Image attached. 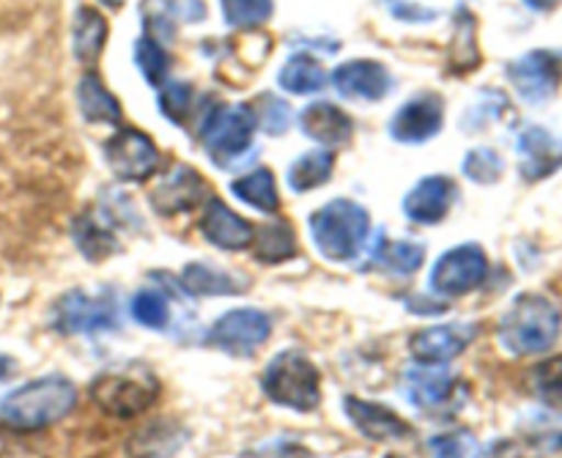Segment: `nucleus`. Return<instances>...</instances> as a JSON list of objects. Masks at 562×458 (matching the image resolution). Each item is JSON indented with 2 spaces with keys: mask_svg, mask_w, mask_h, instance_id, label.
I'll return each instance as SVG.
<instances>
[{
  "mask_svg": "<svg viewBox=\"0 0 562 458\" xmlns=\"http://www.w3.org/2000/svg\"><path fill=\"white\" fill-rule=\"evenodd\" d=\"M453 47H450V69L453 71H472L481 64V49H477L475 16L470 9L461 5L453 20Z\"/></svg>",
  "mask_w": 562,
  "mask_h": 458,
  "instance_id": "obj_32",
  "label": "nucleus"
},
{
  "mask_svg": "<svg viewBox=\"0 0 562 458\" xmlns=\"http://www.w3.org/2000/svg\"><path fill=\"white\" fill-rule=\"evenodd\" d=\"M525 3L530 5L532 11H552V9H558L560 0H525Z\"/></svg>",
  "mask_w": 562,
  "mask_h": 458,
  "instance_id": "obj_46",
  "label": "nucleus"
},
{
  "mask_svg": "<svg viewBox=\"0 0 562 458\" xmlns=\"http://www.w3.org/2000/svg\"><path fill=\"white\" fill-rule=\"evenodd\" d=\"M245 458H311V450L291 439H272V443L250 450Z\"/></svg>",
  "mask_w": 562,
  "mask_h": 458,
  "instance_id": "obj_42",
  "label": "nucleus"
},
{
  "mask_svg": "<svg viewBox=\"0 0 562 458\" xmlns=\"http://www.w3.org/2000/svg\"><path fill=\"white\" fill-rule=\"evenodd\" d=\"M445 124V102L439 93L423 91L417 97L406 99L390 119L387 132L393 141L406 146H420L442 132Z\"/></svg>",
  "mask_w": 562,
  "mask_h": 458,
  "instance_id": "obj_13",
  "label": "nucleus"
},
{
  "mask_svg": "<svg viewBox=\"0 0 562 458\" xmlns=\"http://www.w3.org/2000/svg\"><path fill=\"white\" fill-rule=\"evenodd\" d=\"M461 170H464V176H470L472 181H477V185H494V181L503 176L505 163L494 148L481 146L472 148V152L467 154Z\"/></svg>",
  "mask_w": 562,
  "mask_h": 458,
  "instance_id": "obj_39",
  "label": "nucleus"
},
{
  "mask_svg": "<svg viewBox=\"0 0 562 458\" xmlns=\"http://www.w3.org/2000/svg\"><path fill=\"white\" fill-rule=\"evenodd\" d=\"M91 399L104 415L132 421V417L146 415L157 404L159 382L146 366L130 362V366L99 373L91 384Z\"/></svg>",
  "mask_w": 562,
  "mask_h": 458,
  "instance_id": "obj_4",
  "label": "nucleus"
},
{
  "mask_svg": "<svg viewBox=\"0 0 562 458\" xmlns=\"http://www.w3.org/2000/svg\"><path fill=\"white\" fill-rule=\"evenodd\" d=\"M488 278V258L486 250L475 242L450 247L448 253L437 258L431 269V291L439 297H464L470 291L481 289L483 280Z\"/></svg>",
  "mask_w": 562,
  "mask_h": 458,
  "instance_id": "obj_10",
  "label": "nucleus"
},
{
  "mask_svg": "<svg viewBox=\"0 0 562 458\" xmlns=\"http://www.w3.org/2000/svg\"><path fill=\"white\" fill-rule=\"evenodd\" d=\"M459 201V185L450 176H426L404 198V214L417 225H439Z\"/></svg>",
  "mask_w": 562,
  "mask_h": 458,
  "instance_id": "obj_16",
  "label": "nucleus"
},
{
  "mask_svg": "<svg viewBox=\"0 0 562 458\" xmlns=\"http://www.w3.org/2000/svg\"><path fill=\"white\" fill-rule=\"evenodd\" d=\"M108 44V20L93 5H80L71 22V53L82 66H93Z\"/></svg>",
  "mask_w": 562,
  "mask_h": 458,
  "instance_id": "obj_24",
  "label": "nucleus"
},
{
  "mask_svg": "<svg viewBox=\"0 0 562 458\" xmlns=\"http://www.w3.org/2000/svg\"><path fill=\"white\" fill-rule=\"evenodd\" d=\"M132 319L146 329H165L170 322L168 297L157 289H143L132 297Z\"/></svg>",
  "mask_w": 562,
  "mask_h": 458,
  "instance_id": "obj_36",
  "label": "nucleus"
},
{
  "mask_svg": "<svg viewBox=\"0 0 562 458\" xmlns=\"http://www.w3.org/2000/svg\"><path fill=\"white\" fill-rule=\"evenodd\" d=\"M99 3H104L108 9H119V5H124V0H99Z\"/></svg>",
  "mask_w": 562,
  "mask_h": 458,
  "instance_id": "obj_47",
  "label": "nucleus"
},
{
  "mask_svg": "<svg viewBox=\"0 0 562 458\" xmlns=\"http://www.w3.org/2000/svg\"><path fill=\"white\" fill-rule=\"evenodd\" d=\"M401 393L417 412L431 417H450L464 406L467 388L445 366L409 368L401 379Z\"/></svg>",
  "mask_w": 562,
  "mask_h": 458,
  "instance_id": "obj_7",
  "label": "nucleus"
},
{
  "mask_svg": "<svg viewBox=\"0 0 562 458\" xmlns=\"http://www.w3.org/2000/svg\"><path fill=\"white\" fill-rule=\"evenodd\" d=\"M333 86L340 97L360 102H382L393 88V75L384 64L371 58H355L333 71Z\"/></svg>",
  "mask_w": 562,
  "mask_h": 458,
  "instance_id": "obj_19",
  "label": "nucleus"
},
{
  "mask_svg": "<svg viewBox=\"0 0 562 458\" xmlns=\"http://www.w3.org/2000/svg\"><path fill=\"white\" fill-rule=\"evenodd\" d=\"M368 261L379 264V267H384L393 275H415L423 267V261H426V247L420 242L379 239Z\"/></svg>",
  "mask_w": 562,
  "mask_h": 458,
  "instance_id": "obj_30",
  "label": "nucleus"
},
{
  "mask_svg": "<svg viewBox=\"0 0 562 458\" xmlns=\"http://www.w3.org/2000/svg\"><path fill=\"white\" fill-rule=\"evenodd\" d=\"M335 170V154L329 148H316V152H305L289 165V174H285V181H289L291 190L296 196L302 192H313L318 187L327 185L333 179Z\"/></svg>",
  "mask_w": 562,
  "mask_h": 458,
  "instance_id": "obj_28",
  "label": "nucleus"
},
{
  "mask_svg": "<svg viewBox=\"0 0 562 458\" xmlns=\"http://www.w3.org/2000/svg\"><path fill=\"white\" fill-rule=\"evenodd\" d=\"M198 228H201L203 239L209 245L220 247L225 253L247 250L252 245V236H256V228L241 214H236L228 203L220 201L217 196L206 198V206H203Z\"/></svg>",
  "mask_w": 562,
  "mask_h": 458,
  "instance_id": "obj_18",
  "label": "nucleus"
},
{
  "mask_svg": "<svg viewBox=\"0 0 562 458\" xmlns=\"http://www.w3.org/2000/svg\"><path fill=\"white\" fill-rule=\"evenodd\" d=\"M307 231L316 250L327 261H355L366 250L368 236H371V214L351 198H333L311 214Z\"/></svg>",
  "mask_w": 562,
  "mask_h": 458,
  "instance_id": "obj_2",
  "label": "nucleus"
},
{
  "mask_svg": "<svg viewBox=\"0 0 562 458\" xmlns=\"http://www.w3.org/2000/svg\"><path fill=\"white\" fill-rule=\"evenodd\" d=\"M181 286L192 297H234L241 294V280L225 269H214L209 264H187L181 272Z\"/></svg>",
  "mask_w": 562,
  "mask_h": 458,
  "instance_id": "obj_29",
  "label": "nucleus"
},
{
  "mask_svg": "<svg viewBox=\"0 0 562 458\" xmlns=\"http://www.w3.org/2000/svg\"><path fill=\"white\" fill-rule=\"evenodd\" d=\"M256 132L258 121L252 104H217L203 115L198 141L217 168H228L250 152Z\"/></svg>",
  "mask_w": 562,
  "mask_h": 458,
  "instance_id": "obj_6",
  "label": "nucleus"
},
{
  "mask_svg": "<svg viewBox=\"0 0 562 458\" xmlns=\"http://www.w3.org/2000/svg\"><path fill=\"white\" fill-rule=\"evenodd\" d=\"M159 110L165 119L176 126H184L192 115V102H195V88L184 80H170L159 86Z\"/></svg>",
  "mask_w": 562,
  "mask_h": 458,
  "instance_id": "obj_35",
  "label": "nucleus"
},
{
  "mask_svg": "<svg viewBox=\"0 0 562 458\" xmlns=\"http://www.w3.org/2000/svg\"><path fill=\"white\" fill-rule=\"evenodd\" d=\"M481 458H521V454L514 443L503 439V443H494Z\"/></svg>",
  "mask_w": 562,
  "mask_h": 458,
  "instance_id": "obj_45",
  "label": "nucleus"
},
{
  "mask_svg": "<svg viewBox=\"0 0 562 458\" xmlns=\"http://www.w3.org/2000/svg\"><path fill=\"white\" fill-rule=\"evenodd\" d=\"M272 335V319L256 308L228 311L209 329V344L234 357H252Z\"/></svg>",
  "mask_w": 562,
  "mask_h": 458,
  "instance_id": "obj_12",
  "label": "nucleus"
},
{
  "mask_svg": "<svg viewBox=\"0 0 562 458\" xmlns=\"http://www.w3.org/2000/svg\"><path fill=\"white\" fill-rule=\"evenodd\" d=\"M75 242L77 250L88 258V261H102L119 250V239H115V228L102 217V214H82L75 220Z\"/></svg>",
  "mask_w": 562,
  "mask_h": 458,
  "instance_id": "obj_27",
  "label": "nucleus"
},
{
  "mask_svg": "<svg viewBox=\"0 0 562 458\" xmlns=\"http://www.w3.org/2000/svg\"><path fill=\"white\" fill-rule=\"evenodd\" d=\"M53 324L64 335L108 333L119 324V308L113 294H88L82 289H71L55 302Z\"/></svg>",
  "mask_w": 562,
  "mask_h": 458,
  "instance_id": "obj_9",
  "label": "nucleus"
},
{
  "mask_svg": "<svg viewBox=\"0 0 562 458\" xmlns=\"http://www.w3.org/2000/svg\"><path fill=\"white\" fill-rule=\"evenodd\" d=\"M530 384L532 393L543 404L562 406V357H552V360H543L541 366L532 368Z\"/></svg>",
  "mask_w": 562,
  "mask_h": 458,
  "instance_id": "obj_38",
  "label": "nucleus"
},
{
  "mask_svg": "<svg viewBox=\"0 0 562 458\" xmlns=\"http://www.w3.org/2000/svg\"><path fill=\"white\" fill-rule=\"evenodd\" d=\"M261 388L272 404L294 412H313L322 404V373L307 355L285 349L263 368Z\"/></svg>",
  "mask_w": 562,
  "mask_h": 458,
  "instance_id": "obj_5",
  "label": "nucleus"
},
{
  "mask_svg": "<svg viewBox=\"0 0 562 458\" xmlns=\"http://www.w3.org/2000/svg\"><path fill=\"white\" fill-rule=\"evenodd\" d=\"M344 412L351 426L366 439H373V443H401V439H409L415 434L398 412H393L384 404H376V401L346 395Z\"/></svg>",
  "mask_w": 562,
  "mask_h": 458,
  "instance_id": "obj_17",
  "label": "nucleus"
},
{
  "mask_svg": "<svg viewBox=\"0 0 562 458\" xmlns=\"http://www.w3.org/2000/svg\"><path fill=\"white\" fill-rule=\"evenodd\" d=\"M508 80L521 102L543 104L558 93L562 82V53L558 49H530L508 64Z\"/></svg>",
  "mask_w": 562,
  "mask_h": 458,
  "instance_id": "obj_11",
  "label": "nucleus"
},
{
  "mask_svg": "<svg viewBox=\"0 0 562 458\" xmlns=\"http://www.w3.org/2000/svg\"><path fill=\"white\" fill-rule=\"evenodd\" d=\"M395 16L398 20H406V22H428V20H437L439 11L434 9H423L420 3H404V5H395Z\"/></svg>",
  "mask_w": 562,
  "mask_h": 458,
  "instance_id": "obj_44",
  "label": "nucleus"
},
{
  "mask_svg": "<svg viewBox=\"0 0 562 458\" xmlns=\"http://www.w3.org/2000/svg\"><path fill=\"white\" fill-rule=\"evenodd\" d=\"M519 454L521 458H562V426L532 434L530 443L519 448Z\"/></svg>",
  "mask_w": 562,
  "mask_h": 458,
  "instance_id": "obj_41",
  "label": "nucleus"
},
{
  "mask_svg": "<svg viewBox=\"0 0 562 458\" xmlns=\"http://www.w3.org/2000/svg\"><path fill=\"white\" fill-rule=\"evenodd\" d=\"M302 135L316 141L322 148H335L349 143L355 132V121L344 108L333 102H313L300 115Z\"/></svg>",
  "mask_w": 562,
  "mask_h": 458,
  "instance_id": "obj_21",
  "label": "nucleus"
},
{
  "mask_svg": "<svg viewBox=\"0 0 562 458\" xmlns=\"http://www.w3.org/2000/svg\"><path fill=\"white\" fill-rule=\"evenodd\" d=\"M165 9L170 16H181V20H203L206 16V5L203 0H165Z\"/></svg>",
  "mask_w": 562,
  "mask_h": 458,
  "instance_id": "obj_43",
  "label": "nucleus"
},
{
  "mask_svg": "<svg viewBox=\"0 0 562 458\" xmlns=\"http://www.w3.org/2000/svg\"><path fill=\"white\" fill-rule=\"evenodd\" d=\"M77 406V388L66 377H42L20 384L0 399V421L5 428L20 434L44 432Z\"/></svg>",
  "mask_w": 562,
  "mask_h": 458,
  "instance_id": "obj_1",
  "label": "nucleus"
},
{
  "mask_svg": "<svg viewBox=\"0 0 562 458\" xmlns=\"http://www.w3.org/2000/svg\"><path fill=\"white\" fill-rule=\"evenodd\" d=\"M190 439L181 423L176 421H154L148 426L137 428L130 439H126V456L130 458H173L184 448Z\"/></svg>",
  "mask_w": 562,
  "mask_h": 458,
  "instance_id": "obj_22",
  "label": "nucleus"
},
{
  "mask_svg": "<svg viewBox=\"0 0 562 458\" xmlns=\"http://www.w3.org/2000/svg\"><path fill=\"white\" fill-rule=\"evenodd\" d=\"M475 338L477 327L470 322L439 324V327L417 329L409 338V351L420 366H445L459 357Z\"/></svg>",
  "mask_w": 562,
  "mask_h": 458,
  "instance_id": "obj_15",
  "label": "nucleus"
},
{
  "mask_svg": "<svg viewBox=\"0 0 562 458\" xmlns=\"http://www.w3.org/2000/svg\"><path fill=\"white\" fill-rule=\"evenodd\" d=\"M231 192L236 201L245 206L256 209L261 214H278L280 212V190L278 179L269 168H252L250 174H241L231 181Z\"/></svg>",
  "mask_w": 562,
  "mask_h": 458,
  "instance_id": "obj_25",
  "label": "nucleus"
},
{
  "mask_svg": "<svg viewBox=\"0 0 562 458\" xmlns=\"http://www.w3.org/2000/svg\"><path fill=\"white\" fill-rule=\"evenodd\" d=\"M135 64L148 86L159 88L165 80H168V71H170L168 49L162 47V42H157L154 36H148V33L135 42Z\"/></svg>",
  "mask_w": 562,
  "mask_h": 458,
  "instance_id": "obj_34",
  "label": "nucleus"
},
{
  "mask_svg": "<svg viewBox=\"0 0 562 458\" xmlns=\"http://www.w3.org/2000/svg\"><path fill=\"white\" fill-rule=\"evenodd\" d=\"M562 313L549 297L543 294H519L505 316L499 319L497 338L505 351L516 357L543 355L552 349L560 338Z\"/></svg>",
  "mask_w": 562,
  "mask_h": 458,
  "instance_id": "obj_3",
  "label": "nucleus"
},
{
  "mask_svg": "<svg viewBox=\"0 0 562 458\" xmlns=\"http://www.w3.org/2000/svg\"><path fill=\"white\" fill-rule=\"evenodd\" d=\"M77 104H80V115L88 124L115 126L124 119L121 102L93 69H88L77 82Z\"/></svg>",
  "mask_w": 562,
  "mask_h": 458,
  "instance_id": "obj_23",
  "label": "nucleus"
},
{
  "mask_svg": "<svg viewBox=\"0 0 562 458\" xmlns=\"http://www.w3.org/2000/svg\"><path fill=\"white\" fill-rule=\"evenodd\" d=\"M428 450L434 458H481V443L472 432L467 428H456V432L437 434L428 439Z\"/></svg>",
  "mask_w": 562,
  "mask_h": 458,
  "instance_id": "obj_37",
  "label": "nucleus"
},
{
  "mask_svg": "<svg viewBox=\"0 0 562 458\" xmlns=\"http://www.w3.org/2000/svg\"><path fill=\"white\" fill-rule=\"evenodd\" d=\"M252 110H256L258 126H261L263 132H269V135H283L291 126L289 102H283V99L274 97V93H263Z\"/></svg>",
  "mask_w": 562,
  "mask_h": 458,
  "instance_id": "obj_40",
  "label": "nucleus"
},
{
  "mask_svg": "<svg viewBox=\"0 0 562 458\" xmlns=\"http://www.w3.org/2000/svg\"><path fill=\"white\" fill-rule=\"evenodd\" d=\"M278 82L291 97H313L327 86V69L313 55L294 53L280 69Z\"/></svg>",
  "mask_w": 562,
  "mask_h": 458,
  "instance_id": "obj_26",
  "label": "nucleus"
},
{
  "mask_svg": "<svg viewBox=\"0 0 562 458\" xmlns=\"http://www.w3.org/2000/svg\"><path fill=\"white\" fill-rule=\"evenodd\" d=\"M104 163H108L110 174L124 185H140L148 181L159 168V154L157 143L146 135V132L135 130V126H124L115 135L104 141Z\"/></svg>",
  "mask_w": 562,
  "mask_h": 458,
  "instance_id": "obj_8",
  "label": "nucleus"
},
{
  "mask_svg": "<svg viewBox=\"0 0 562 458\" xmlns=\"http://www.w3.org/2000/svg\"><path fill=\"white\" fill-rule=\"evenodd\" d=\"M252 245H256V261L261 264H283L296 256V234L285 220H272L256 228Z\"/></svg>",
  "mask_w": 562,
  "mask_h": 458,
  "instance_id": "obj_31",
  "label": "nucleus"
},
{
  "mask_svg": "<svg viewBox=\"0 0 562 458\" xmlns=\"http://www.w3.org/2000/svg\"><path fill=\"white\" fill-rule=\"evenodd\" d=\"M206 198V181L190 165H173L157 185L151 187V209L162 217H176V214L192 212L198 203Z\"/></svg>",
  "mask_w": 562,
  "mask_h": 458,
  "instance_id": "obj_14",
  "label": "nucleus"
},
{
  "mask_svg": "<svg viewBox=\"0 0 562 458\" xmlns=\"http://www.w3.org/2000/svg\"><path fill=\"white\" fill-rule=\"evenodd\" d=\"M384 458H404V456H395V454H390V456H384Z\"/></svg>",
  "mask_w": 562,
  "mask_h": 458,
  "instance_id": "obj_48",
  "label": "nucleus"
},
{
  "mask_svg": "<svg viewBox=\"0 0 562 458\" xmlns=\"http://www.w3.org/2000/svg\"><path fill=\"white\" fill-rule=\"evenodd\" d=\"M516 148H519V170L527 181H541L560 170L562 141L543 126H527Z\"/></svg>",
  "mask_w": 562,
  "mask_h": 458,
  "instance_id": "obj_20",
  "label": "nucleus"
},
{
  "mask_svg": "<svg viewBox=\"0 0 562 458\" xmlns=\"http://www.w3.org/2000/svg\"><path fill=\"white\" fill-rule=\"evenodd\" d=\"M225 25L234 31H252L267 25L274 14V0H220Z\"/></svg>",
  "mask_w": 562,
  "mask_h": 458,
  "instance_id": "obj_33",
  "label": "nucleus"
}]
</instances>
